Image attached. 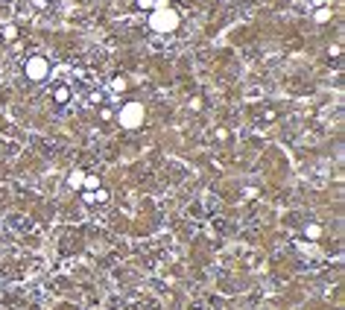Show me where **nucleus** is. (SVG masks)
Listing matches in <instances>:
<instances>
[{"label": "nucleus", "instance_id": "3", "mask_svg": "<svg viewBox=\"0 0 345 310\" xmlns=\"http://www.w3.org/2000/svg\"><path fill=\"white\" fill-rule=\"evenodd\" d=\"M24 70H27V76L30 79H35V82H41L44 76L50 73V62L44 59V56H32V59H27V64H24Z\"/></svg>", "mask_w": 345, "mask_h": 310}, {"label": "nucleus", "instance_id": "12", "mask_svg": "<svg viewBox=\"0 0 345 310\" xmlns=\"http://www.w3.org/2000/svg\"><path fill=\"white\" fill-rule=\"evenodd\" d=\"M67 97H70V94H67V88H59V91H56V100H59V103H64Z\"/></svg>", "mask_w": 345, "mask_h": 310}, {"label": "nucleus", "instance_id": "5", "mask_svg": "<svg viewBox=\"0 0 345 310\" xmlns=\"http://www.w3.org/2000/svg\"><path fill=\"white\" fill-rule=\"evenodd\" d=\"M82 179H85V173H82V170H73V173L67 176V185H70V187H82Z\"/></svg>", "mask_w": 345, "mask_h": 310}, {"label": "nucleus", "instance_id": "1", "mask_svg": "<svg viewBox=\"0 0 345 310\" xmlns=\"http://www.w3.org/2000/svg\"><path fill=\"white\" fill-rule=\"evenodd\" d=\"M149 27L155 32H172L179 27V12L170 9V6H155L152 15H149Z\"/></svg>", "mask_w": 345, "mask_h": 310}, {"label": "nucleus", "instance_id": "7", "mask_svg": "<svg viewBox=\"0 0 345 310\" xmlns=\"http://www.w3.org/2000/svg\"><path fill=\"white\" fill-rule=\"evenodd\" d=\"M307 237L310 240H319L322 237V225H307Z\"/></svg>", "mask_w": 345, "mask_h": 310}, {"label": "nucleus", "instance_id": "8", "mask_svg": "<svg viewBox=\"0 0 345 310\" xmlns=\"http://www.w3.org/2000/svg\"><path fill=\"white\" fill-rule=\"evenodd\" d=\"M91 199H94V202H106V199H109V193H106V190H103V187H97V190H94V196H91Z\"/></svg>", "mask_w": 345, "mask_h": 310}, {"label": "nucleus", "instance_id": "6", "mask_svg": "<svg viewBox=\"0 0 345 310\" xmlns=\"http://www.w3.org/2000/svg\"><path fill=\"white\" fill-rule=\"evenodd\" d=\"M313 18H316V24H328V21H330V9H328V6H322V9H316V15H313Z\"/></svg>", "mask_w": 345, "mask_h": 310}, {"label": "nucleus", "instance_id": "4", "mask_svg": "<svg viewBox=\"0 0 345 310\" xmlns=\"http://www.w3.org/2000/svg\"><path fill=\"white\" fill-rule=\"evenodd\" d=\"M82 187L94 193V190H97V187H103V185H100V179H97V176H85V179H82Z\"/></svg>", "mask_w": 345, "mask_h": 310}, {"label": "nucleus", "instance_id": "9", "mask_svg": "<svg viewBox=\"0 0 345 310\" xmlns=\"http://www.w3.org/2000/svg\"><path fill=\"white\" fill-rule=\"evenodd\" d=\"M138 6H141V9H155L158 0H138Z\"/></svg>", "mask_w": 345, "mask_h": 310}, {"label": "nucleus", "instance_id": "10", "mask_svg": "<svg viewBox=\"0 0 345 310\" xmlns=\"http://www.w3.org/2000/svg\"><path fill=\"white\" fill-rule=\"evenodd\" d=\"M15 35H18L15 27H6V30H3V38H6V41H15Z\"/></svg>", "mask_w": 345, "mask_h": 310}, {"label": "nucleus", "instance_id": "2", "mask_svg": "<svg viewBox=\"0 0 345 310\" xmlns=\"http://www.w3.org/2000/svg\"><path fill=\"white\" fill-rule=\"evenodd\" d=\"M143 117H146V111H143L141 103H126V106L120 108V114H117V120H120L123 129H138V126H143Z\"/></svg>", "mask_w": 345, "mask_h": 310}, {"label": "nucleus", "instance_id": "11", "mask_svg": "<svg viewBox=\"0 0 345 310\" xmlns=\"http://www.w3.org/2000/svg\"><path fill=\"white\" fill-rule=\"evenodd\" d=\"M114 91H126V79H123V76H117V79H114Z\"/></svg>", "mask_w": 345, "mask_h": 310}]
</instances>
